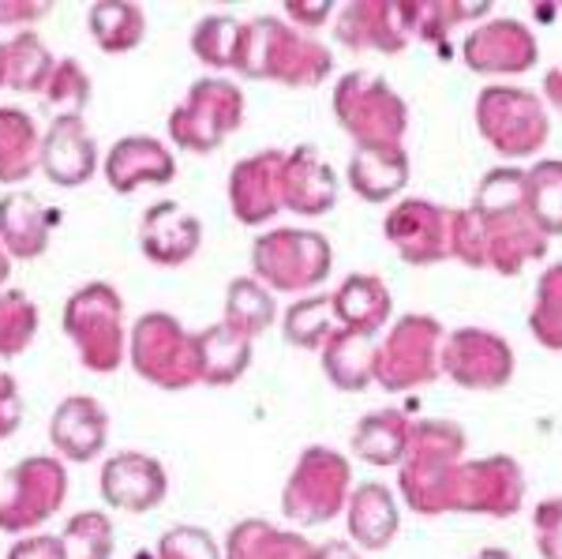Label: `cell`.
I'll use <instances>...</instances> for the list:
<instances>
[{
    "label": "cell",
    "instance_id": "cell-24",
    "mask_svg": "<svg viewBox=\"0 0 562 559\" xmlns=\"http://www.w3.org/2000/svg\"><path fill=\"white\" fill-rule=\"evenodd\" d=\"M281 195H285V206L293 214H304V219H319V214H330L338 206L341 185L338 174L326 158H319L315 147H293L285 150V174H281Z\"/></svg>",
    "mask_w": 562,
    "mask_h": 559
},
{
    "label": "cell",
    "instance_id": "cell-31",
    "mask_svg": "<svg viewBox=\"0 0 562 559\" xmlns=\"http://www.w3.org/2000/svg\"><path fill=\"white\" fill-rule=\"evenodd\" d=\"M42 135L38 121L20 105H0V185L20 188L42 169Z\"/></svg>",
    "mask_w": 562,
    "mask_h": 559
},
{
    "label": "cell",
    "instance_id": "cell-22",
    "mask_svg": "<svg viewBox=\"0 0 562 559\" xmlns=\"http://www.w3.org/2000/svg\"><path fill=\"white\" fill-rule=\"evenodd\" d=\"M49 444L60 462H94L109 447V413L90 394H71L53 410L49 417Z\"/></svg>",
    "mask_w": 562,
    "mask_h": 559
},
{
    "label": "cell",
    "instance_id": "cell-28",
    "mask_svg": "<svg viewBox=\"0 0 562 559\" xmlns=\"http://www.w3.org/2000/svg\"><path fill=\"white\" fill-rule=\"evenodd\" d=\"M334 320L338 327L357 331V335L379 338L390 327V315H394V297H390L386 282L375 275H349L341 278V286L330 293Z\"/></svg>",
    "mask_w": 562,
    "mask_h": 559
},
{
    "label": "cell",
    "instance_id": "cell-27",
    "mask_svg": "<svg viewBox=\"0 0 562 559\" xmlns=\"http://www.w3.org/2000/svg\"><path fill=\"white\" fill-rule=\"evenodd\" d=\"M413 161L405 147H357L349 158V188L364 203H394L405 192Z\"/></svg>",
    "mask_w": 562,
    "mask_h": 559
},
{
    "label": "cell",
    "instance_id": "cell-34",
    "mask_svg": "<svg viewBox=\"0 0 562 559\" xmlns=\"http://www.w3.org/2000/svg\"><path fill=\"white\" fill-rule=\"evenodd\" d=\"M87 31L102 53H132L147 42V12L132 0H94L87 8Z\"/></svg>",
    "mask_w": 562,
    "mask_h": 559
},
{
    "label": "cell",
    "instance_id": "cell-6",
    "mask_svg": "<svg viewBox=\"0 0 562 559\" xmlns=\"http://www.w3.org/2000/svg\"><path fill=\"white\" fill-rule=\"evenodd\" d=\"M128 365L143 383L158 391H192L203 383L199 368V338L177 315L147 312L128 327Z\"/></svg>",
    "mask_w": 562,
    "mask_h": 559
},
{
    "label": "cell",
    "instance_id": "cell-45",
    "mask_svg": "<svg viewBox=\"0 0 562 559\" xmlns=\"http://www.w3.org/2000/svg\"><path fill=\"white\" fill-rule=\"evenodd\" d=\"M154 559H225V552L203 526H173L161 534Z\"/></svg>",
    "mask_w": 562,
    "mask_h": 559
},
{
    "label": "cell",
    "instance_id": "cell-1",
    "mask_svg": "<svg viewBox=\"0 0 562 559\" xmlns=\"http://www.w3.org/2000/svg\"><path fill=\"white\" fill-rule=\"evenodd\" d=\"M469 214H473L480 233L484 270L514 278L548 256V237L532 222L529 206H525V169L518 166L487 169Z\"/></svg>",
    "mask_w": 562,
    "mask_h": 559
},
{
    "label": "cell",
    "instance_id": "cell-19",
    "mask_svg": "<svg viewBox=\"0 0 562 559\" xmlns=\"http://www.w3.org/2000/svg\"><path fill=\"white\" fill-rule=\"evenodd\" d=\"M281 174H285V150L267 147L256 155L240 158L229 169V206L233 219L248 230L270 222L274 214L285 211V195H281Z\"/></svg>",
    "mask_w": 562,
    "mask_h": 559
},
{
    "label": "cell",
    "instance_id": "cell-8",
    "mask_svg": "<svg viewBox=\"0 0 562 559\" xmlns=\"http://www.w3.org/2000/svg\"><path fill=\"white\" fill-rule=\"evenodd\" d=\"M447 327L435 315L405 312L375 342V383L383 391H420L442 376Z\"/></svg>",
    "mask_w": 562,
    "mask_h": 559
},
{
    "label": "cell",
    "instance_id": "cell-37",
    "mask_svg": "<svg viewBox=\"0 0 562 559\" xmlns=\"http://www.w3.org/2000/svg\"><path fill=\"white\" fill-rule=\"evenodd\" d=\"M334 331H338V320H334L330 293H307L281 315V338L296 349H323Z\"/></svg>",
    "mask_w": 562,
    "mask_h": 559
},
{
    "label": "cell",
    "instance_id": "cell-7",
    "mask_svg": "<svg viewBox=\"0 0 562 559\" xmlns=\"http://www.w3.org/2000/svg\"><path fill=\"white\" fill-rule=\"evenodd\" d=\"M476 128L484 143L506 161L532 158L548 147L551 116L548 102L529 87L487 83L476 94Z\"/></svg>",
    "mask_w": 562,
    "mask_h": 559
},
{
    "label": "cell",
    "instance_id": "cell-44",
    "mask_svg": "<svg viewBox=\"0 0 562 559\" xmlns=\"http://www.w3.org/2000/svg\"><path fill=\"white\" fill-rule=\"evenodd\" d=\"M38 335V309L23 290H0V357H20Z\"/></svg>",
    "mask_w": 562,
    "mask_h": 559
},
{
    "label": "cell",
    "instance_id": "cell-21",
    "mask_svg": "<svg viewBox=\"0 0 562 559\" xmlns=\"http://www.w3.org/2000/svg\"><path fill=\"white\" fill-rule=\"evenodd\" d=\"M102 166V150L83 116H53L42 135V174L57 188H83Z\"/></svg>",
    "mask_w": 562,
    "mask_h": 559
},
{
    "label": "cell",
    "instance_id": "cell-13",
    "mask_svg": "<svg viewBox=\"0 0 562 559\" xmlns=\"http://www.w3.org/2000/svg\"><path fill=\"white\" fill-rule=\"evenodd\" d=\"M383 233L409 267H435L454 259V206H439L420 195L397 200L386 211Z\"/></svg>",
    "mask_w": 562,
    "mask_h": 559
},
{
    "label": "cell",
    "instance_id": "cell-50",
    "mask_svg": "<svg viewBox=\"0 0 562 559\" xmlns=\"http://www.w3.org/2000/svg\"><path fill=\"white\" fill-rule=\"evenodd\" d=\"M330 15H334L330 0H315V4H304V0H285V8H281V20H289V23L301 26V31H307V34L319 31Z\"/></svg>",
    "mask_w": 562,
    "mask_h": 559
},
{
    "label": "cell",
    "instance_id": "cell-9",
    "mask_svg": "<svg viewBox=\"0 0 562 559\" xmlns=\"http://www.w3.org/2000/svg\"><path fill=\"white\" fill-rule=\"evenodd\" d=\"M352 462L334 447H304L281 489V515L293 526L312 529L346 515L352 495Z\"/></svg>",
    "mask_w": 562,
    "mask_h": 559
},
{
    "label": "cell",
    "instance_id": "cell-51",
    "mask_svg": "<svg viewBox=\"0 0 562 559\" xmlns=\"http://www.w3.org/2000/svg\"><path fill=\"white\" fill-rule=\"evenodd\" d=\"M543 102L562 113V65L543 71Z\"/></svg>",
    "mask_w": 562,
    "mask_h": 559
},
{
    "label": "cell",
    "instance_id": "cell-39",
    "mask_svg": "<svg viewBox=\"0 0 562 559\" xmlns=\"http://www.w3.org/2000/svg\"><path fill=\"white\" fill-rule=\"evenodd\" d=\"M492 20V4H461V0H416V38L435 45L447 57V38L458 26Z\"/></svg>",
    "mask_w": 562,
    "mask_h": 559
},
{
    "label": "cell",
    "instance_id": "cell-29",
    "mask_svg": "<svg viewBox=\"0 0 562 559\" xmlns=\"http://www.w3.org/2000/svg\"><path fill=\"white\" fill-rule=\"evenodd\" d=\"M225 559H323L301 529H281L267 518H244L225 537Z\"/></svg>",
    "mask_w": 562,
    "mask_h": 559
},
{
    "label": "cell",
    "instance_id": "cell-11",
    "mask_svg": "<svg viewBox=\"0 0 562 559\" xmlns=\"http://www.w3.org/2000/svg\"><path fill=\"white\" fill-rule=\"evenodd\" d=\"M334 267V248L315 230H270L251 245L256 282L270 293H315Z\"/></svg>",
    "mask_w": 562,
    "mask_h": 559
},
{
    "label": "cell",
    "instance_id": "cell-16",
    "mask_svg": "<svg viewBox=\"0 0 562 559\" xmlns=\"http://www.w3.org/2000/svg\"><path fill=\"white\" fill-rule=\"evenodd\" d=\"M461 57L476 76H521L537 65L540 42L529 31V23L514 20V15H492L465 34Z\"/></svg>",
    "mask_w": 562,
    "mask_h": 559
},
{
    "label": "cell",
    "instance_id": "cell-2",
    "mask_svg": "<svg viewBox=\"0 0 562 559\" xmlns=\"http://www.w3.org/2000/svg\"><path fill=\"white\" fill-rule=\"evenodd\" d=\"M469 436L454 421H413V436L397 466V492L416 515H458V481L465 466Z\"/></svg>",
    "mask_w": 562,
    "mask_h": 559
},
{
    "label": "cell",
    "instance_id": "cell-3",
    "mask_svg": "<svg viewBox=\"0 0 562 559\" xmlns=\"http://www.w3.org/2000/svg\"><path fill=\"white\" fill-rule=\"evenodd\" d=\"M237 76L281 83L289 90H312L334 71V53L281 15H251L240 26Z\"/></svg>",
    "mask_w": 562,
    "mask_h": 559
},
{
    "label": "cell",
    "instance_id": "cell-18",
    "mask_svg": "<svg viewBox=\"0 0 562 559\" xmlns=\"http://www.w3.org/2000/svg\"><path fill=\"white\" fill-rule=\"evenodd\" d=\"M98 492H102L105 507L128 511V515H147V511L166 503L169 473L154 455H143V450H116V455H109L102 462Z\"/></svg>",
    "mask_w": 562,
    "mask_h": 559
},
{
    "label": "cell",
    "instance_id": "cell-12",
    "mask_svg": "<svg viewBox=\"0 0 562 559\" xmlns=\"http://www.w3.org/2000/svg\"><path fill=\"white\" fill-rule=\"evenodd\" d=\"M244 90L233 79L203 76L188 87L184 102L173 105L166 128L177 150L188 155H214L225 139L244 124Z\"/></svg>",
    "mask_w": 562,
    "mask_h": 559
},
{
    "label": "cell",
    "instance_id": "cell-23",
    "mask_svg": "<svg viewBox=\"0 0 562 559\" xmlns=\"http://www.w3.org/2000/svg\"><path fill=\"white\" fill-rule=\"evenodd\" d=\"M203 245V222L173 200H158L143 211L139 248L158 267H184Z\"/></svg>",
    "mask_w": 562,
    "mask_h": 559
},
{
    "label": "cell",
    "instance_id": "cell-54",
    "mask_svg": "<svg viewBox=\"0 0 562 559\" xmlns=\"http://www.w3.org/2000/svg\"><path fill=\"white\" fill-rule=\"evenodd\" d=\"M8 275H12V256H8L4 245H0V286L8 282Z\"/></svg>",
    "mask_w": 562,
    "mask_h": 559
},
{
    "label": "cell",
    "instance_id": "cell-53",
    "mask_svg": "<svg viewBox=\"0 0 562 559\" xmlns=\"http://www.w3.org/2000/svg\"><path fill=\"white\" fill-rule=\"evenodd\" d=\"M469 559H518V556H514L510 548H480V552Z\"/></svg>",
    "mask_w": 562,
    "mask_h": 559
},
{
    "label": "cell",
    "instance_id": "cell-30",
    "mask_svg": "<svg viewBox=\"0 0 562 559\" xmlns=\"http://www.w3.org/2000/svg\"><path fill=\"white\" fill-rule=\"evenodd\" d=\"M409 436H413V421L390 405V410H371L357 421L349 447L352 458H360V462L375 466V470H390V466H402Z\"/></svg>",
    "mask_w": 562,
    "mask_h": 559
},
{
    "label": "cell",
    "instance_id": "cell-32",
    "mask_svg": "<svg viewBox=\"0 0 562 559\" xmlns=\"http://www.w3.org/2000/svg\"><path fill=\"white\" fill-rule=\"evenodd\" d=\"M195 338H199V368H203L206 387H233L237 380H244V372L251 368V354H256V338L229 327L225 320L199 331Z\"/></svg>",
    "mask_w": 562,
    "mask_h": 559
},
{
    "label": "cell",
    "instance_id": "cell-17",
    "mask_svg": "<svg viewBox=\"0 0 562 559\" xmlns=\"http://www.w3.org/2000/svg\"><path fill=\"white\" fill-rule=\"evenodd\" d=\"M525 503V473L518 458L484 455L461 466L458 481V515L514 518Z\"/></svg>",
    "mask_w": 562,
    "mask_h": 559
},
{
    "label": "cell",
    "instance_id": "cell-56",
    "mask_svg": "<svg viewBox=\"0 0 562 559\" xmlns=\"http://www.w3.org/2000/svg\"><path fill=\"white\" fill-rule=\"evenodd\" d=\"M559 12H562V4H559Z\"/></svg>",
    "mask_w": 562,
    "mask_h": 559
},
{
    "label": "cell",
    "instance_id": "cell-14",
    "mask_svg": "<svg viewBox=\"0 0 562 559\" xmlns=\"http://www.w3.org/2000/svg\"><path fill=\"white\" fill-rule=\"evenodd\" d=\"M442 376H450L465 391H503L514 380V346L487 327L447 331Z\"/></svg>",
    "mask_w": 562,
    "mask_h": 559
},
{
    "label": "cell",
    "instance_id": "cell-40",
    "mask_svg": "<svg viewBox=\"0 0 562 559\" xmlns=\"http://www.w3.org/2000/svg\"><path fill=\"white\" fill-rule=\"evenodd\" d=\"M240 26L244 20L237 15H225V12H214V15H203L195 26H192V53L199 60H203L206 68H237V53H240Z\"/></svg>",
    "mask_w": 562,
    "mask_h": 559
},
{
    "label": "cell",
    "instance_id": "cell-49",
    "mask_svg": "<svg viewBox=\"0 0 562 559\" xmlns=\"http://www.w3.org/2000/svg\"><path fill=\"white\" fill-rule=\"evenodd\" d=\"M8 559H68V548L53 534H26L8 548Z\"/></svg>",
    "mask_w": 562,
    "mask_h": 559
},
{
    "label": "cell",
    "instance_id": "cell-26",
    "mask_svg": "<svg viewBox=\"0 0 562 559\" xmlns=\"http://www.w3.org/2000/svg\"><path fill=\"white\" fill-rule=\"evenodd\" d=\"M346 529L357 548H364V552H383V548L394 545L397 529H402L397 495L390 492L383 481L357 484L346 507Z\"/></svg>",
    "mask_w": 562,
    "mask_h": 559
},
{
    "label": "cell",
    "instance_id": "cell-36",
    "mask_svg": "<svg viewBox=\"0 0 562 559\" xmlns=\"http://www.w3.org/2000/svg\"><path fill=\"white\" fill-rule=\"evenodd\" d=\"M8 49V87L20 90V94H42L49 83L57 57L49 53V45L42 42L38 31H15L4 42Z\"/></svg>",
    "mask_w": 562,
    "mask_h": 559
},
{
    "label": "cell",
    "instance_id": "cell-41",
    "mask_svg": "<svg viewBox=\"0 0 562 559\" xmlns=\"http://www.w3.org/2000/svg\"><path fill=\"white\" fill-rule=\"evenodd\" d=\"M94 98V83H90V71L79 65L76 57H60L53 68L49 83L38 94L42 110L53 116H83V110Z\"/></svg>",
    "mask_w": 562,
    "mask_h": 559
},
{
    "label": "cell",
    "instance_id": "cell-52",
    "mask_svg": "<svg viewBox=\"0 0 562 559\" xmlns=\"http://www.w3.org/2000/svg\"><path fill=\"white\" fill-rule=\"evenodd\" d=\"M323 559H360V556L352 552V545H346V540H334V545H323Z\"/></svg>",
    "mask_w": 562,
    "mask_h": 559
},
{
    "label": "cell",
    "instance_id": "cell-4",
    "mask_svg": "<svg viewBox=\"0 0 562 559\" xmlns=\"http://www.w3.org/2000/svg\"><path fill=\"white\" fill-rule=\"evenodd\" d=\"M60 327L76 349L79 365L94 376H109L128 360V327L124 297L109 282H87L65 301Z\"/></svg>",
    "mask_w": 562,
    "mask_h": 559
},
{
    "label": "cell",
    "instance_id": "cell-48",
    "mask_svg": "<svg viewBox=\"0 0 562 559\" xmlns=\"http://www.w3.org/2000/svg\"><path fill=\"white\" fill-rule=\"evenodd\" d=\"M49 12H53L49 0H0V31H4V26L31 31V23L45 20Z\"/></svg>",
    "mask_w": 562,
    "mask_h": 559
},
{
    "label": "cell",
    "instance_id": "cell-47",
    "mask_svg": "<svg viewBox=\"0 0 562 559\" xmlns=\"http://www.w3.org/2000/svg\"><path fill=\"white\" fill-rule=\"evenodd\" d=\"M23 425V394L15 376L0 372V439H12Z\"/></svg>",
    "mask_w": 562,
    "mask_h": 559
},
{
    "label": "cell",
    "instance_id": "cell-42",
    "mask_svg": "<svg viewBox=\"0 0 562 559\" xmlns=\"http://www.w3.org/2000/svg\"><path fill=\"white\" fill-rule=\"evenodd\" d=\"M60 540L68 548V559H113L116 529L105 511H79L65 522Z\"/></svg>",
    "mask_w": 562,
    "mask_h": 559
},
{
    "label": "cell",
    "instance_id": "cell-55",
    "mask_svg": "<svg viewBox=\"0 0 562 559\" xmlns=\"http://www.w3.org/2000/svg\"><path fill=\"white\" fill-rule=\"evenodd\" d=\"M8 87V49H4V42H0V90Z\"/></svg>",
    "mask_w": 562,
    "mask_h": 559
},
{
    "label": "cell",
    "instance_id": "cell-46",
    "mask_svg": "<svg viewBox=\"0 0 562 559\" xmlns=\"http://www.w3.org/2000/svg\"><path fill=\"white\" fill-rule=\"evenodd\" d=\"M532 537L543 559H562V495H548L532 511Z\"/></svg>",
    "mask_w": 562,
    "mask_h": 559
},
{
    "label": "cell",
    "instance_id": "cell-38",
    "mask_svg": "<svg viewBox=\"0 0 562 559\" xmlns=\"http://www.w3.org/2000/svg\"><path fill=\"white\" fill-rule=\"evenodd\" d=\"M525 206L532 222L543 230V237H562V161L540 158L532 169H525Z\"/></svg>",
    "mask_w": 562,
    "mask_h": 559
},
{
    "label": "cell",
    "instance_id": "cell-5",
    "mask_svg": "<svg viewBox=\"0 0 562 559\" xmlns=\"http://www.w3.org/2000/svg\"><path fill=\"white\" fill-rule=\"evenodd\" d=\"M334 116L357 147H405L409 105L383 76L352 68L334 83Z\"/></svg>",
    "mask_w": 562,
    "mask_h": 559
},
{
    "label": "cell",
    "instance_id": "cell-10",
    "mask_svg": "<svg viewBox=\"0 0 562 559\" xmlns=\"http://www.w3.org/2000/svg\"><path fill=\"white\" fill-rule=\"evenodd\" d=\"M68 500V470L57 455H26L0 473V534L42 529Z\"/></svg>",
    "mask_w": 562,
    "mask_h": 559
},
{
    "label": "cell",
    "instance_id": "cell-20",
    "mask_svg": "<svg viewBox=\"0 0 562 559\" xmlns=\"http://www.w3.org/2000/svg\"><path fill=\"white\" fill-rule=\"evenodd\" d=\"M105 185L116 195H132L139 188H158L177 177V155L154 135H124L102 158Z\"/></svg>",
    "mask_w": 562,
    "mask_h": 559
},
{
    "label": "cell",
    "instance_id": "cell-33",
    "mask_svg": "<svg viewBox=\"0 0 562 559\" xmlns=\"http://www.w3.org/2000/svg\"><path fill=\"white\" fill-rule=\"evenodd\" d=\"M375 342L371 335L338 327L323 346V372L338 391L360 394L375 383Z\"/></svg>",
    "mask_w": 562,
    "mask_h": 559
},
{
    "label": "cell",
    "instance_id": "cell-43",
    "mask_svg": "<svg viewBox=\"0 0 562 559\" xmlns=\"http://www.w3.org/2000/svg\"><path fill=\"white\" fill-rule=\"evenodd\" d=\"M529 331L543 349L562 354V264L548 267L537 282V301L529 312Z\"/></svg>",
    "mask_w": 562,
    "mask_h": 559
},
{
    "label": "cell",
    "instance_id": "cell-25",
    "mask_svg": "<svg viewBox=\"0 0 562 559\" xmlns=\"http://www.w3.org/2000/svg\"><path fill=\"white\" fill-rule=\"evenodd\" d=\"M53 225H57V214L31 188H12L0 195V245L12 259L31 264V259L45 256Z\"/></svg>",
    "mask_w": 562,
    "mask_h": 559
},
{
    "label": "cell",
    "instance_id": "cell-35",
    "mask_svg": "<svg viewBox=\"0 0 562 559\" xmlns=\"http://www.w3.org/2000/svg\"><path fill=\"white\" fill-rule=\"evenodd\" d=\"M222 320L229 323V327L244 331L248 338H259L262 331H270L278 323V301H274V293L262 282H256L251 275L233 278V282L225 286Z\"/></svg>",
    "mask_w": 562,
    "mask_h": 559
},
{
    "label": "cell",
    "instance_id": "cell-15",
    "mask_svg": "<svg viewBox=\"0 0 562 559\" xmlns=\"http://www.w3.org/2000/svg\"><path fill=\"white\" fill-rule=\"evenodd\" d=\"M413 38V0H357L338 8V20H334V42L352 53H402Z\"/></svg>",
    "mask_w": 562,
    "mask_h": 559
}]
</instances>
